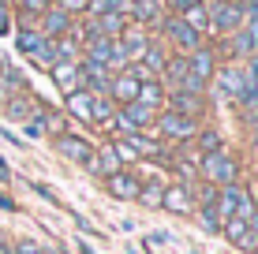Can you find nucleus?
Here are the masks:
<instances>
[{
  "mask_svg": "<svg viewBox=\"0 0 258 254\" xmlns=\"http://www.w3.org/2000/svg\"><path fill=\"white\" fill-rule=\"evenodd\" d=\"M236 176H239V168H236V161L225 150L202 157V180L213 183V187H228V183H236Z\"/></svg>",
  "mask_w": 258,
  "mask_h": 254,
  "instance_id": "f257e3e1",
  "label": "nucleus"
},
{
  "mask_svg": "<svg viewBox=\"0 0 258 254\" xmlns=\"http://www.w3.org/2000/svg\"><path fill=\"white\" fill-rule=\"evenodd\" d=\"M239 23H243V4H239V0H213V8H210V26L213 30L228 34V30H236Z\"/></svg>",
  "mask_w": 258,
  "mask_h": 254,
  "instance_id": "f03ea898",
  "label": "nucleus"
},
{
  "mask_svg": "<svg viewBox=\"0 0 258 254\" xmlns=\"http://www.w3.org/2000/svg\"><path fill=\"white\" fill-rule=\"evenodd\" d=\"M157 127H161L165 138H195V116H183V112H161L157 116Z\"/></svg>",
  "mask_w": 258,
  "mask_h": 254,
  "instance_id": "7ed1b4c3",
  "label": "nucleus"
},
{
  "mask_svg": "<svg viewBox=\"0 0 258 254\" xmlns=\"http://www.w3.org/2000/svg\"><path fill=\"white\" fill-rule=\"evenodd\" d=\"M56 153L64 157V161H75V164H90L94 161V146L86 142V138H79V135L56 138Z\"/></svg>",
  "mask_w": 258,
  "mask_h": 254,
  "instance_id": "20e7f679",
  "label": "nucleus"
},
{
  "mask_svg": "<svg viewBox=\"0 0 258 254\" xmlns=\"http://www.w3.org/2000/svg\"><path fill=\"white\" fill-rule=\"evenodd\" d=\"M161 209H168V213H176V217L191 213V209H195V191L187 187V183L165 187V195H161Z\"/></svg>",
  "mask_w": 258,
  "mask_h": 254,
  "instance_id": "39448f33",
  "label": "nucleus"
},
{
  "mask_svg": "<svg viewBox=\"0 0 258 254\" xmlns=\"http://www.w3.org/2000/svg\"><path fill=\"white\" fill-rule=\"evenodd\" d=\"M139 78L135 75H131V71H123V75H112V82H109V90H105V94H109V101H120V105H131V101H135L139 98Z\"/></svg>",
  "mask_w": 258,
  "mask_h": 254,
  "instance_id": "423d86ee",
  "label": "nucleus"
},
{
  "mask_svg": "<svg viewBox=\"0 0 258 254\" xmlns=\"http://www.w3.org/2000/svg\"><path fill=\"white\" fill-rule=\"evenodd\" d=\"M105 183H109V191L116 198H139V191H142V183L131 176V172H112V176H105Z\"/></svg>",
  "mask_w": 258,
  "mask_h": 254,
  "instance_id": "0eeeda50",
  "label": "nucleus"
},
{
  "mask_svg": "<svg viewBox=\"0 0 258 254\" xmlns=\"http://www.w3.org/2000/svg\"><path fill=\"white\" fill-rule=\"evenodd\" d=\"M68 112H71L75 120H83V124H94V94H90V90L68 94Z\"/></svg>",
  "mask_w": 258,
  "mask_h": 254,
  "instance_id": "6e6552de",
  "label": "nucleus"
},
{
  "mask_svg": "<svg viewBox=\"0 0 258 254\" xmlns=\"http://www.w3.org/2000/svg\"><path fill=\"white\" fill-rule=\"evenodd\" d=\"M45 15V23H41V38H64L71 30V15L64 8H52V12H41Z\"/></svg>",
  "mask_w": 258,
  "mask_h": 254,
  "instance_id": "1a4fd4ad",
  "label": "nucleus"
},
{
  "mask_svg": "<svg viewBox=\"0 0 258 254\" xmlns=\"http://www.w3.org/2000/svg\"><path fill=\"white\" fill-rule=\"evenodd\" d=\"M165 34H168L180 49H199V30H191L183 19H165Z\"/></svg>",
  "mask_w": 258,
  "mask_h": 254,
  "instance_id": "9d476101",
  "label": "nucleus"
},
{
  "mask_svg": "<svg viewBox=\"0 0 258 254\" xmlns=\"http://www.w3.org/2000/svg\"><path fill=\"white\" fill-rule=\"evenodd\" d=\"M225 235L232 247H247V250H258V235L247 228V221H228L225 224Z\"/></svg>",
  "mask_w": 258,
  "mask_h": 254,
  "instance_id": "9b49d317",
  "label": "nucleus"
},
{
  "mask_svg": "<svg viewBox=\"0 0 258 254\" xmlns=\"http://www.w3.org/2000/svg\"><path fill=\"white\" fill-rule=\"evenodd\" d=\"M79 71H83V78L90 82V94H105V90H109V82H112L109 67H101V64H90V60H86V64L79 67Z\"/></svg>",
  "mask_w": 258,
  "mask_h": 254,
  "instance_id": "f8f14e48",
  "label": "nucleus"
},
{
  "mask_svg": "<svg viewBox=\"0 0 258 254\" xmlns=\"http://www.w3.org/2000/svg\"><path fill=\"white\" fill-rule=\"evenodd\" d=\"M52 78H56V86H60L64 94H75L79 82H83V71L68 60V64H56V67H52Z\"/></svg>",
  "mask_w": 258,
  "mask_h": 254,
  "instance_id": "ddd939ff",
  "label": "nucleus"
},
{
  "mask_svg": "<svg viewBox=\"0 0 258 254\" xmlns=\"http://www.w3.org/2000/svg\"><path fill=\"white\" fill-rule=\"evenodd\" d=\"M123 164H120V157L112 146H105L101 153H94V161H90V172H101V176H112V172H120Z\"/></svg>",
  "mask_w": 258,
  "mask_h": 254,
  "instance_id": "4468645a",
  "label": "nucleus"
},
{
  "mask_svg": "<svg viewBox=\"0 0 258 254\" xmlns=\"http://www.w3.org/2000/svg\"><path fill=\"white\" fill-rule=\"evenodd\" d=\"M135 101L157 112V109L165 105V90H161V82H157V78H154V82H142V86H139V98H135Z\"/></svg>",
  "mask_w": 258,
  "mask_h": 254,
  "instance_id": "2eb2a0df",
  "label": "nucleus"
},
{
  "mask_svg": "<svg viewBox=\"0 0 258 254\" xmlns=\"http://www.w3.org/2000/svg\"><path fill=\"white\" fill-rule=\"evenodd\" d=\"M131 15L139 23H157L161 19V0H131Z\"/></svg>",
  "mask_w": 258,
  "mask_h": 254,
  "instance_id": "dca6fc26",
  "label": "nucleus"
},
{
  "mask_svg": "<svg viewBox=\"0 0 258 254\" xmlns=\"http://www.w3.org/2000/svg\"><path fill=\"white\" fill-rule=\"evenodd\" d=\"M202 109V98L191 90H176L172 94V112H183V116H195V112Z\"/></svg>",
  "mask_w": 258,
  "mask_h": 254,
  "instance_id": "f3484780",
  "label": "nucleus"
},
{
  "mask_svg": "<svg viewBox=\"0 0 258 254\" xmlns=\"http://www.w3.org/2000/svg\"><path fill=\"white\" fill-rule=\"evenodd\" d=\"M123 142H127L135 153H161V142L150 138L146 131H131V135H123Z\"/></svg>",
  "mask_w": 258,
  "mask_h": 254,
  "instance_id": "a211bd4d",
  "label": "nucleus"
},
{
  "mask_svg": "<svg viewBox=\"0 0 258 254\" xmlns=\"http://www.w3.org/2000/svg\"><path fill=\"white\" fill-rule=\"evenodd\" d=\"M161 75L168 78V82L176 86V90H180L183 82H187V60L183 56H176V60H165V67H161Z\"/></svg>",
  "mask_w": 258,
  "mask_h": 254,
  "instance_id": "6ab92c4d",
  "label": "nucleus"
},
{
  "mask_svg": "<svg viewBox=\"0 0 258 254\" xmlns=\"http://www.w3.org/2000/svg\"><path fill=\"white\" fill-rule=\"evenodd\" d=\"M94 23H97V34H101V38L116 41L123 34V15H94Z\"/></svg>",
  "mask_w": 258,
  "mask_h": 254,
  "instance_id": "aec40b11",
  "label": "nucleus"
},
{
  "mask_svg": "<svg viewBox=\"0 0 258 254\" xmlns=\"http://www.w3.org/2000/svg\"><path fill=\"white\" fill-rule=\"evenodd\" d=\"M139 60H142V67H146L150 75H157V71L165 67V52H161V45H154V41L142 49V56H139Z\"/></svg>",
  "mask_w": 258,
  "mask_h": 254,
  "instance_id": "412c9836",
  "label": "nucleus"
},
{
  "mask_svg": "<svg viewBox=\"0 0 258 254\" xmlns=\"http://www.w3.org/2000/svg\"><path fill=\"white\" fill-rule=\"evenodd\" d=\"M90 12L94 15H127L131 12V0H94Z\"/></svg>",
  "mask_w": 258,
  "mask_h": 254,
  "instance_id": "4be33fe9",
  "label": "nucleus"
},
{
  "mask_svg": "<svg viewBox=\"0 0 258 254\" xmlns=\"http://www.w3.org/2000/svg\"><path fill=\"white\" fill-rule=\"evenodd\" d=\"M236 49H239V52H258V19H251L243 30H239Z\"/></svg>",
  "mask_w": 258,
  "mask_h": 254,
  "instance_id": "5701e85b",
  "label": "nucleus"
},
{
  "mask_svg": "<svg viewBox=\"0 0 258 254\" xmlns=\"http://www.w3.org/2000/svg\"><path fill=\"white\" fill-rule=\"evenodd\" d=\"M180 19L187 23L191 30H206V26H210V12H206L202 4H191V8H183V15H180Z\"/></svg>",
  "mask_w": 258,
  "mask_h": 254,
  "instance_id": "b1692460",
  "label": "nucleus"
},
{
  "mask_svg": "<svg viewBox=\"0 0 258 254\" xmlns=\"http://www.w3.org/2000/svg\"><path fill=\"white\" fill-rule=\"evenodd\" d=\"M45 45V38H41V30H19V49L30 52V56H38V49Z\"/></svg>",
  "mask_w": 258,
  "mask_h": 254,
  "instance_id": "393cba45",
  "label": "nucleus"
},
{
  "mask_svg": "<svg viewBox=\"0 0 258 254\" xmlns=\"http://www.w3.org/2000/svg\"><path fill=\"white\" fill-rule=\"evenodd\" d=\"M161 195H165L161 183H150V187H142V191H139V202H146V206H161Z\"/></svg>",
  "mask_w": 258,
  "mask_h": 254,
  "instance_id": "a878e982",
  "label": "nucleus"
},
{
  "mask_svg": "<svg viewBox=\"0 0 258 254\" xmlns=\"http://www.w3.org/2000/svg\"><path fill=\"white\" fill-rule=\"evenodd\" d=\"M199 146H202V153H217L221 150V135H217V131H202Z\"/></svg>",
  "mask_w": 258,
  "mask_h": 254,
  "instance_id": "bb28decb",
  "label": "nucleus"
},
{
  "mask_svg": "<svg viewBox=\"0 0 258 254\" xmlns=\"http://www.w3.org/2000/svg\"><path fill=\"white\" fill-rule=\"evenodd\" d=\"M26 112H30V101L26 98H15V101H8V116H15V120H23Z\"/></svg>",
  "mask_w": 258,
  "mask_h": 254,
  "instance_id": "cd10ccee",
  "label": "nucleus"
},
{
  "mask_svg": "<svg viewBox=\"0 0 258 254\" xmlns=\"http://www.w3.org/2000/svg\"><path fill=\"white\" fill-rule=\"evenodd\" d=\"M45 4H49V0H23V19L30 23V15H41Z\"/></svg>",
  "mask_w": 258,
  "mask_h": 254,
  "instance_id": "c85d7f7f",
  "label": "nucleus"
},
{
  "mask_svg": "<svg viewBox=\"0 0 258 254\" xmlns=\"http://www.w3.org/2000/svg\"><path fill=\"white\" fill-rule=\"evenodd\" d=\"M112 150H116V157H120V164H123V161H135V157H139V153L131 150L127 142H112Z\"/></svg>",
  "mask_w": 258,
  "mask_h": 254,
  "instance_id": "c756f323",
  "label": "nucleus"
},
{
  "mask_svg": "<svg viewBox=\"0 0 258 254\" xmlns=\"http://www.w3.org/2000/svg\"><path fill=\"white\" fill-rule=\"evenodd\" d=\"M26 135L41 138V135H45V120H26Z\"/></svg>",
  "mask_w": 258,
  "mask_h": 254,
  "instance_id": "7c9ffc66",
  "label": "nucleus"
},
{
  "mask_svg": "<svg viewBox=\"0 0 258 254\" xmlns=\"http://www.w3.org/2000/svg\"><path fill=\"white\" fill-rule=\"evenodd\" d=\"M60 8H64V12L71 15V12H83V8H90V0H64Z\"/></svg>",
  "mask_w": 258,
  "mask_h": 254,
  "instance_id": "2f4dec72",
  "label": "nucleus"
},
{
  "mask_svg": "<svg viewBox=\"0 0 258 254\" xmlns=\"http://www.w3.org/2000/svg\"><path fill=\"white\" fill-rule=\"evenodd\" d=\"M34 191H38V195H41V198H49V202H60V198H56V195H52V187H45V183H34Z\"/></svg>",
  "mask_w": 258,
  "mask_h": 254,
  "instance_id": "473e14b6",
  "label": "nucleus"
},
{
  "mask_svg": "<svg viewBox=\"0 0 258 254\" xmlns=\"http://www.w3.org/2000/svg\"><path fill=\"white\" fill-rule=\"evenodd\" d=\"M15 254H41V247H34V243H15Z\"/></svg>",
  "mask_w": 258,
  "mask_h": 254,
  "instance_id": "72a5a7b5",
  "label": "nucleus"
},
{
  "mask_svg": "<svg viewBox=\"0 0 258 254\" xmlns=\"http://www.w3.org/2000/svg\"><path fill=\"white\" fill-rule=\"evenodd\" d=\"M247 120H251V124L258 127V101H251V105H247Z\"/></svg>",
  "mask_w": 258,
  "mask_h": 254,
  "instance_id": "f704fd0d",
  "label": "nucleus"
},
{
  "mask_svg": "<svg viewBox=\"0 0 258 254\" xmlns=\"http://www.w3.org/2000/svg\"><path fill=\"white\" fill-rule=\"evenodd\" d=\"M191 4H202V0H172V8H180V12H183V8H191Z\"/></svg>",
  "mask_w": 258,
  "mask_h": 254,
  "instance_id": "c9c22d12",
  "label": "nucleus"
},
{
  "mask_svg": "<svg viewBox=\"0 0 258 254\" xmlns=\"http://www.w3.org/2000/svg\"><path fill=\"white\" fill-rule=\"evenodd\" d=\"M247 228H251V232L258 235V209H254V217H251V221H247Z\"/></svg>",
  "mask_w": 258,
  "mask_h": 254,
  "instance_id": "e433bc0d",
  "label": "nucleus"
},
{
  "mask_svg": "<svg viewBox=\"0 0 258 254\" xmlns=\"http://www.w3.org/2000/svg\"><path fill=\"white\" fill-rule=\"evenodd\" d=\"M8 176H12V172H8V164L0 161V183H8Z\"/></svg>",
  "mask_w": 258,
  "mask_h": 254,
  "instance_id": "4c0bfd02",
  "label": "nucleus"
},
{
  "mask_svg": "<svg viewBox=\"0 0 258 254\" xmlns=\"http://www.w3.org/2000/svg\"><path fill=\"white\" fill-rule=\"evenodd\" d=\"M83 254H94V250H90V247H83Z\"/></svg>",
  "mask_w": 258,
  "mask_h": 254,
  "instance_id": "58836bf2",
  "label": "nucleus"
},
{
  "mask_svg": "<svg viewBox=\"0 0 258 254\" xmlns=\"http://www.w3.org/2000/svg\"><path fill=\"white\" fill-rule=\"evenodd\" d=\"M254 146H258V142H254Z\"/></svg>",
  "mask_w": 258,
  "mask_h": 254,
  "instance_id": "ea45409f",
  "label": "nucleus"
}]
</instances>
